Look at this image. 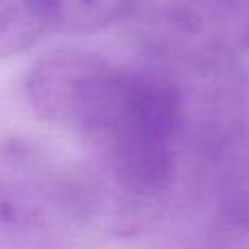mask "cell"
Returning a JSON list of instances; mask_svg holds the SVG:
<instances>
[{"mask_svg":"<svg viewBox=\"0 0 249 249\" xmlns=\"http://www.w3.org/2000/svg\"><path fill=\"white\" fill-rule=\"evenodd\" d=\"M24 96L48 124L90 151L103 197L129 230L160 223L188 173V121L179 81L149 53L121 66L81 48L48 53L29 68Z\"/></svg>","mask_w":249,"mask_h":249,"instance_id":"cell-1","label":"cell"},{"mask_svg":"<svg viewBox=\"0 0 249 249\" xmlns=\"http://www.w3.org/2000/svg\"><path fill=\"white\" fill-rule=\"evenodd\" d=\"M94 195L46 153L0 149V249L61 245L88 219Z\"/></svg>","mask_w":249,"mask_h":249,"instance_id":"cell-2","label":"cell"},{"mask_svg":"<svg viewBox=\"0 0 249 249\" xmlns=\"http://www.w3.org/2000/svg\"><path fill=\"white\" fill-rule=\"evenodd\" d=\"M149 44L241 55L249 51V0H138Z\"/></svg>","mask_w":249,"mask_h":249,"instance_id":"cell-3","label":"cell"},{"mask_svg":"<svg viewBox=\"0 0 249 249\" xmlns=\"http://www.w3.org/2000/svg\"><path fill=\"white\" fill-rule=\"evenodd\" d=\"M210 243L249 238V129L206 158L186 177Z\"/></svg>","mask_w":249,"mask_h":249,"instance_id":"cell-4","label":"cell"},{"mask_svg":"<svg viewBox=\"0 0 249 249\" xmlns=\"http://www.w3.org/2000/svg\"><path fill=\"white\" fill-rule=\"evenodd\" d=\"M66 0H0V59L33 48L64 29Z\"/></svg>","mask_w":249,"mask_h":249,"instance_id":"cell-5","label":"cell"}]
</instances>
